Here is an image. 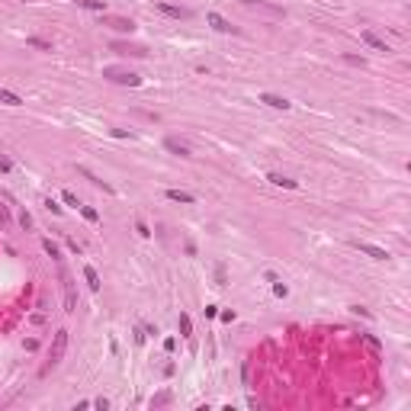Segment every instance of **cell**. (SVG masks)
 Masks as SVG:
<instances>
[{
  "mask_svg": "<svg viewBox=\"0 0 411 411\" xmlns=\"http://www.w3.org/2000/svg\"><path fill=\"white\" fill-rule=\"evenodd\" d=\"M84 279H87V286H90V289H93V292H97V289H100V273H97V270H93V267H84Z\"/></svg>",
  "mask_w": 411,
  "mask_h": 411,
  "instance_id": "obj_14",
  "label": "cell"
},
{
  "mask_svg": "<svg viewBox=\"0 0 411 411\" xmlns=\"http://www.w3.org/2000/svg\"><path fill=\"white\" fill-rule=\"evenodd\" d=\"M170 399V395L167 392H161V395H154V399H151V408H157V405H164V402H167Z\"/></svg>",
  "mask_w": 411,
  "mask_h": 411,
  "instance_id": "obj_22",
  "label": "cell"
},
{
  "mask_svg": "<svg viewBox=\"0 0 411 411\" xmlns=\"http://www.w3.org/2000/svg\"><path fill=\"white\" fill-rule=\"evenodd\" d=\"M29 45L32 49H42V52H52V42H45V39H39V36H29Z\"/></svg>",
  "mask_w": 411,
  "mask_h": 411,
  "instance_id": "obj_18",
  "label": "cell"
},
{
  "mask_svg": "<svg viewBox=\"0 0 411 411\" xmlns=\"http://www.w3.org/2000/svg\"><path fill=\"white\" fill-rule=\"evenodd\" d=\"M164 196H167L170 203H187V206L196 200V196H193V193H187V190H167V193H164Z\"/></svg>",
  "mask_w": 411,
  "mask_h": 411,
  "instance_id": "obj_11",
  "label": "cell"
},
{
  "mask_svg": "<svg viewBox=\"0 0 411 411\" xmlns=\"http://www.w3.org/2000/svg\"><path fill=\"white\" fill-rule=\"evenodd\" d=\"M177 325H180V334H183V338H190V334H193V321H190V315H187V312H180Z\"/></svg>",
  "mask_w": 411,
  "mask_h": 411,
  "instance_id": "obj_15",
  "label": "cell"
},
{
  "mask_svg": "<svg viewBox=\"0 0 411 411\" xmlns=\"http://www.w3.org/2000/svg\"><path fill=\"white\" fill-rule=\"evenodd\" d=\"M106 26H113L116 32H132L135 29L132 19H122V16H106Z\"/></svg>",
  "mask_w": 411,
  "mask_h": 411,
  "instance_id": "obj_10",
  "label": "cell"
},
{
  "mask_svg": "<svg viewBox=\"0 0 411 411\" xmlns=\"http://www.w3.org/2000/svg\"><path fill=\"white\" fill-rule=\"evenodd\" d=\"M42 248H45V254H49L52 260H61V251H58V244H55V241H49V238H45Z\"/></svg>",
  "mask_w": 411,
  "mask_h": 411,
  "instance_id": "obj_17",
  "label": "cell"
},
{
  "mask_svg": "<svg viewBox=\"0 0 411 411\" xmlns=\"http://www.w3.org/2000/svg\"><path fill=\"white\" fill-rule=\"evenodd\" d=\"M353 248L363 251V254H369L373 260H386V257H389L386 248H376V244H369V241H353Z\"/></svg>",
  "mask_w": 411,
  "mask_h": 411,
  "instance_id": "obj_4",
  "label": "cell"
},
{
  "mask_svg": "<svg viewBox=\"0 0 411 411\" xmlns=\"http://www.w3.org/2000/svg\"><path fill=\"white\" fill-rule=\"evenodd\" d=\"M267 180H270L273 187H283V190H296L299 187V180H292V177H286V174H276V170L267 174Z\"/></svg>",
  "mask_w": 411,
  "mask_h": 411,
  "instance_id": "obj_7",
  "label": "cell"
},
{
  "mask_svg": "<svg viewBox=\"0 0 411 411\" xmlns=\"http://www.w3.org/2000/svg\"><path fill=\"white\" fill-rule=\"evenodd\" d=\"M103 77H109L113 84H129V87H138L141 84L138 74H132V71H116V68H106V71H103Z\"/></svg>",
  "mask_w": 411,
  "mask_h": 411,
  "instance_id": "obj_1",
  "label": "cell"
},
{
  "mask_svg": "<svg viewBox=\"0 0 411 411\" xmlns=\"http://www.w3.org/2000/svg\"><path fill=\"white\" fill-rule=\"evenodd\" d=\"M241 3H257V0H241Z\"/></svg>",
  "mask_w": 411,
  "mask_h": 411,
  "instance_id": "obj_28",
  "label": "cell"
},
{
  "mask_svg": "<svg viewBox=\"0 0 411 411\" xmlns=\"http://www.w3.org/2000/svg\"><path fill=\"white\" fill-rule=\"evenodd\" d=\"M363 341H366V344L373 347V350H379V341H376V338H369V334H363Z\"/></svg>",
  "mask_w": 411,
  "mask_h": 411,
  "instance_id": "obj_25",
  "label": "cell"
},
{
  "mask_svg": "<svg viewBox=\"0 0 411 411\" xmlns=\"http://www.w3.org/2000/svg\"><path fill=\"white\" fill-rule=\"evenodd\" d=\"M164 148H167L170 154H180V157H190V145L180 138H164Z\"/></svg>",
  "mask_w": 411,
  "mask_h": 411,
  "instance_id": "obj_8",
  "label": "cell"
},
{
  "mask_svg": "<svg viewBox=\"0 0 411 411\" xmlns=\"http://www.w3.org/2000/svg\"><path fill=\"white\" fill-rule=\"evenodd\" d=\"M206 19H209V26H212V29H218V32H235V26H231L222 13H206Z\"/></svg>",
  "mask_w": 411,
  "mask_h": 411,
  "instance_id": "obj_6",
  "label": "cell"
},
{
  "mask_svg": "<svg viewBox=\"0 0 411 411\" xmlns=\"http://www.w3.org/2000/svg\"><path fill=\"white\" fill-rule=\"evenodd\" d=\"M0 103H6V106H23V100L13 90H6V87H0Z\"/></svg>",
  "mask_w": 411,
  "mask_h": 411,
  "instance_id": "obj_13",
  "label": "cell"
},
{
  "mask_svg": "<svg viewBox=\"0 0 411 411\" xmlns=\"http://www.w3.org/2000/svg\"><path fill=\"white\" fill-rule=\"evenodd\" d=\"M61 200H65L68 206H80V203H77V196H74L71 190H65V193H61Z\"/></svg>",
  "mask_w": 411,
  "mask_h": 411,
  "instance_id": "obj_20",
  "label": "cell"
},
{
  "mask_svg": "<svg viewBox=\"0 0 411 411\" xmlns=\"http://www.w3.org/2000/svg\"><path fill=\"white\" fill-rule=\"evenodd\" d=\"M45 209H49V212H55V215H61V206H58V203H55V200H52V196H49V200H45Z\"/></svg>",
  "mask_w": 411,
  "mask_h": 411,
  "instance_id": "obj_21",
  "label": "cell"
},
{
  "mask_svg": "<svg viewBox=\"0 0 411 411\" xmlns=\"http://www.w3.org/2000/svg\"><path fill=\"white\" fill-rule=\"evenodd\" d=\"M58 267H61V283H65V305H68V312H74V286H71V273L65 270V264L58 260Z\"/></svg>",
  "mask_w": 411,
  "mask_h": 411,
  "instance_id": "obj_3",
  "label": "cell"
},
{
  "mask_svg": "<svg viewBox=\"0 0 411 411\" xmlns=\"http://www.w3.org/2000/svg\"><path fill=\"white\" fill-rule=\"evenodd\" d=\"M260 103H267V106H273V109H289L292 106L286 97H276V93H260Z\"/></svg>",
  "mask_w": 411,
  "mask_h": 411,
  "instance_id": "obj_9",
  "label": "cell"
},
{
  "mask_svg": "<svg viewBox=\"0 0 411 411\" xmlns=\"http://www.w3.org/2000/svg\"><path fill=\"white\" fill-rule=\"evenodd\" d=\"M135 228H138V235H141V238H148V235H151V231H148V225H145V222H138V225H135Z\"/></svg>",
  "mask_w": 411,
  "mask_h": 411,
  "instance_id": "obj_26",
  "label": "cell"
},
{
  "mask_svg": "<svg viewBox=\"0 0 411 411\" xmlns=\"http://www.w3.org/2000/svg\"><path fill=\"white\" fill-rule=\"evenodd\" d=\"M68 248H71V251H74V254H80V251H84V248H80V244H77V241H74V238H68Z\"/></svg>",
  "mask_w": 411,
  "mask_h": 411,
  "instance_id": "obj_24",
  "label": "cell"
},
{
  "mask_svg": "<svg viewBox=\"0 0 411 411\" xmlns=\"http://www.w3.org/2000/svg\"><path fill=\"white\" fill-rule=\"evenodd\" d=\"M0 170H10V161H6V157H0Z\"/></svg>",
  "mask_w": 411,
  "mask_h": 411,
  "instance_id": "obj_27",
  "label": "cell"
},
{
  "mask_svg": "<svg viewBox=\"0 0 411 411\" xmlns=\"http://www.w3.org/2000/svg\"><path fill=\"white\" fill-rule=\"evenodd\" d=\"M65 347H68V331H58L55 334V344H52V353H49V363L58 366L61 357H65Z\"/></svg>",
  "mask_w": 411,
  "mask_h": 411,
  "instance_id": "obj_2",
  "label": "cell"
},
{
  "mask_svg": "<svg viewBox=\"0 0 411 411\" xmlns=\"http://www.w3.org/2000/svg\"><path fill=\"white\" fill-rule=\"evenodd\" d=\"M157 10H161L164 16H174V19H183V16H187V10H183V6H170V3H157Z\"/></svg>",
  "mask_w": 411,
  "mask_h": 411,
  "instance_id": "obj_12",
  "label": "cell"
},
{
  "mask_svg": "<svg viewBox=\"0 0 411 411\" xmlns=\"http://www.w3.org/2000/svg\"><path fill=\"white\" fill-rule=\"evenodd\" d=\"M360 39H363V42L369 45V49H376V52H392V49H389V45H386V39H379V36H376V32H373V29H363V32H360Z\"/></svg>",
  "mask_w": 411,
  "mask_h": 411,
  "instance_id": "obj_5",
  "label": "cell"
},
{
  "mask_svg": "<svg viewBox=\"0 0 411 411\" xmlns=\"http://www.w3.org/2000/svg\"><path fill=\"white\" fill-rule=\"evenodd\" d=\"M286 292H289V289H286L283 283H276V279H273V296H286Z\"/></svg>",
  "mask_w": 411,
  "mask_h": 411,
  "instance_id": "obj_23",
  "label": "cell"
},
{
  "mask_svg": "<svg viewBox=\"0 0 411 411\" xmlns=\"http://www.w3.org/2000/svg\"><path fill=\"white\" fill-rule=\"evenodd\" d=\"M77 209H80V215H84L87 222H97V218H100V215H97V209H90V206H77Z\"/></svg>",
  "mask_w": 411,
  "mask_h": 411,
  "instance_id": "obj_19",
  "label": "cell"
},
{
  "mask_svg": "<svg viewBox=\"0 0 411 411\" xmlns=\"http://www.w3.org/2000/svg\"><path fill=\"white\" fill-rule=\"evenodd\" d=\"M80 6H84V10H97V13H106V3H103V0H77Z\"/></svg>",
  "mask_w": 411,
  "mask_h": 411,
  "instance_id": "obj_16",
  "label": "cell"
}]
</instances>
